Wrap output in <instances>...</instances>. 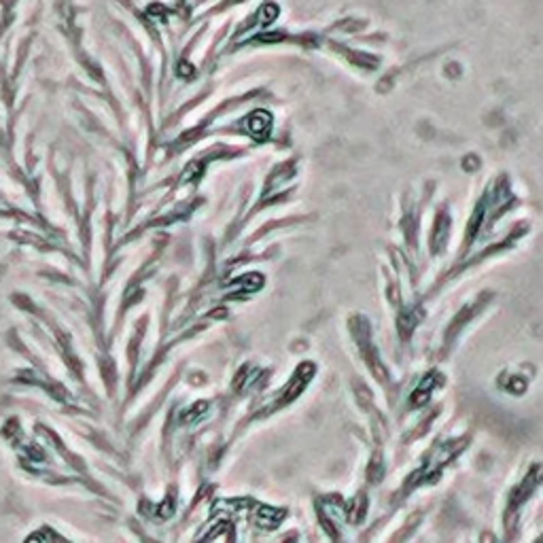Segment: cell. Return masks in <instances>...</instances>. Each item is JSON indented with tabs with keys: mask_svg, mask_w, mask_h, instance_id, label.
Listing matches in <instances>:
<instances>
[{
	"mask_svg": "<svg viewBox=\"0 0 543 543\" xmlns=\"http://www.w3.org/2000/svg\"><path fill=\"white\" fill-rule=\"evenodd\" d=\"M268 126H270V119H268V115H265V113H257V115H253V119H251V130L255 132V134H263Z\"/></svg>",
	"mask_w": 543,
	"mask_h": 543,
	"instance_id": "6da1fadb",
	"label": "cell"
}]
</instances>
